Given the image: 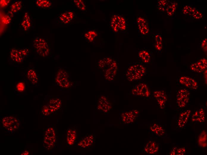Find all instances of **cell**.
Returning a JSON list of instances; mask_svg holds the SVG:
<instances>
[{
	"mask_svg": "<svg viewBox=\"0 0 207 155\" xmlns=\"http://www.w3.org/2000/svg\"><path fill=\"white\" fill-rule=\"evenodd\" d=\"M57 142L56 129L53 127L48 128L43 135V143L44 148L47 151L53 149L55 146Z\"/></svg>",
	"mask_w": 207,
	"mask_h": 155,
	"instance_id": "2",
	"label": "cell"
},
{
	"mask_svg": "<svg viewBox=\"0 0 207 155\" xmlns=\"http://www.w3.org/2000/svg\"><path fill=\"white\" fill-rule=\"evenodd\" d=\"M98 34L95 31L91 30L86 33L84 36L87 39L90 41H93L97 36Z\"/></svg>",
	"mask_w": 207,
	"mask_h": 155,
	"instance_id": "35",
	"label": "cell"
},
{
	"mask_svg": "<svg viewBox=\"0 0 207 155\" xmlns=\"http://www.w3.org/2000/svg\"><path fill=\"white\" fill-rule=\"evenodd\" d=\"M186 151V148L184 147H174L172 149L170 154L171 155H183Z\"/></svg>",
	"mask_w": 207,
	"mask_h": 155,
	"instance_id": "29",
	"label": "cell"
},
{
	"mask_svg": "<svg viewBox=\"0 0 207 155\" xmlns=\"http://www.w3.org/2000/svg\"><path fill=\"white\" fill-rule=\"evenodd\" d=\"M168 1L167 0H159L157 4L158 9L161 11H164L168 5Z\"/></svg>",
	"mask_w": 207,
	"mask_h": 155,
	"instance_id": "32",
	"label": "cell"
},
{
	"mask_svg": "<svg viewBox=\"0 0 207 155\" xmlns=\"http://www.w3.org/2000/svg\"><path fill=\"white\" fill-rule=\"evenodd\" d=\"M204 78L205 80V82L207 83V70L206 69L204 71Z\"/></svg>",
	"mask_w": 207,
	"mask_h": 155,
	"instance_id": "43",
	"label": "cell"
},
{
	"mask_svg": "<svg viewBox=\"0 0 207 155\" xmlns=\"http://www.w3.org/2000/svg\"><path fill=\"white\" fill-rule=\"evenodd\" d=\"M57 80L59 85L62 87L67 88L69 87L70 85L68 76L66 72L63 71H61L58 73Z\"/></svg>",
	"mask_w": 207,
	"mask_h": 155,
	"instance_id": "18",
	"label": "cell"
},
{
	"mask_svg": "<svg viewBox=\"0 0 207 155\" xmlns=\"http://www.w3.org/2000/svg\"><path fill=\"white\" fill-rule=\"evenodd\" d=\"M2 21L4 23L7 24L10 22V18L9 16L6 15L2 18Z\"/></svg>",
	"mask_w": 207,
	"mask_h": 155,
	"instance_id": "40",
	"label": "cell"
},
{
	"mask_svg": "<svg viewBox=\"0 0 207 155\" xmlns=\"http://www.w3.org/2000/svg\"><path fill=\"white\" fill-rule=\"evenodd\" d=\"M17 87V89L20 91H23L24 89V86L22 83H19Z\"/></svg>",
	"mask_w": 207,
	"mask_h": 155,
	"instance_id": "41",
	"label": "cell"
},
{
	"mask_svg": "<svg viewBox=\"0 0 207 155\" xmlns=\"http://www.w3.org/2000/svg\"><path fill=\"white\" fill-rule=\"evenodd\" d=\"M2 0L1 1H0V4L1 6L4 7L7 5L8 4V1H7L6 0Z\"/></svg>",
	"mask_w": 207,
	"mask_h": 155,
	"instance_id": "42",
	"label": "cell"
},
{
	"mask_svg": "<svg viewBox=\"0 0 207 155\" xmlns=\"http://www.w3.org/2000/svg\"><path fill=\"white\" fill-rule=\"evenodd\" d=\"M22 4L21 1H16L13 3L10 6V12L13 13L18 12L21 9Z\"/></svg>",
	"mask_w": 207,
	"mask_h": 155,
	"instance_id": "28",
	"label": "cell"
},
{
	"mask_svg": "<svg viewBox=\"0 0 207 155\" xmlns=\"http://www.w3.org/2000/svg\"><path fill=\"white\" fill-rule=\"evenodd\" d=\"M190 92L186 89H181L177 92L176 101L177 106L180 108L185 107L189 103L190 100Z\"/></svg>",
	"mask_w": 207,
	"mask_h": 155,
	"instance_id": "8",
	"label": "cell"
},
{
	"mask_svg": "<svg viewBox=\"0 0 207 155\" xmlns=\"http://www.w3.org/2000/svg\"><path fill=\"white\" fill-rule=\"evenodd\" d=\"M77 134L76 130L73 128H69L66 132V139L67 145L69 147L74 145L76 142Z\"/></svg>",
	"mask_w": 207,
	"mask_h": 155,
	"instance_id": "15",
	"label": "cell"
},
{
	"mask_svg": "<svg viewBox=\"0 0 207 155\" xmlns=\"http://www.w3.org/2000/svg\"><path fill=\"white\" fill-rule=\"evenodd\" d=\"M205 119V111L203 108L197 110L192 115L191 121L192 123L201 124L204 123Z\"/></svg>",
	"mask_w": 207,
	"mask_h": 155,
	"instance_id": "16",
	"label": "cell"
},
{
	"mask_svg": "<svg viewBox=\"0 0 207 155\" xmlns=\"http://www.w3.org/2000/svg\"><path fill=\"white\" fill-rule=\"evenodd\" d=\"M110 26L115 32L125 30L126 27V23L125 19L123 16L118 15H114L110 21Z\"/></svg>",
	"mask_w": 207,
	"mask_h": 155,
	"instance_id": "6",
	"label": "cell"
},
{
	"mask_svg": "<svg viewBox=\"0 0 207 155\" xmlns=\"http://www.w3.org/2000/svg\"><path fill=\"white\" fill-rule=\"evenodd\" d=\"M207 135L205 131H203L200 134L198 138V144L201 147L206 146Z\"/></svg>",
	"mask_w": 207,
	"mask_h": 155,
	"instance_id": "27",
	"label": "cell"
},
{
	"mask_svg": "<svg viewBox=\"0 0 207 155\" xmlns=\"http://www.w3.org/2000/svg\"><path fill=\"white\" fill-rule=\"evenodd\" d=\"M191 112V110L188 109L182 112L180 114L178 121V125L180 128H183L186 125Z\"/></svg>",
	"mask_w": 207,
	"mask_h": 155,
	"instance_id": "20",
	"label": "cell"
},
{
	"mask_svg": "<svg viewBox=\"0 0 207 155\" xmlns=\"http://www.w3.org/2000/svg\"><path fill=\"white\" fill-rule=\"evenodd\" d=\"M156 44L155 47L158 51H160L162 48V38L159 34H156L155 35Z\"/></svg>",
	"mask_w": 207,
	"mask_h": 155,
	"instance_id": "31",
	"label": "cell"
},
{
	"mask_svg": "<svg viewBox=\"0 0 207 155\" xmlns=\"http://www.w3.org/2000/svg\"><path fill=\"white\" fill-rule=\"evenodd\" d=\"M21 25L25 31H27L30 28L31 26L30 19L28 13L26 12L25 13Z\"/></svg>",
	"mask_w": 207,
	"mask_h": 155,
	"instance_id": "25",
	"label": "cell"
},
{
	"mask_svg": "<svg viewBox=\"0 0 207 155\" xmlns=\"http://www.w3.org/2000/svg\"><path fill=\"white\" fill-rule=\"evenodd\" d=\"M10 56L12 59L14 61L21 62L23 61L24 58L20 54L19 50L16 49H12L10 52Z\"/></svg>",
	"mask_w": 207,
	"mask_h": 155,
	"instance_id": "23",
	"label": "cell"
},
{
	"mask_svg": "<svg viewBox=\"0 0 207 155\" xmlns=\"http://www.w3.org/2000/svg\"><path fill=\"white\" fill-rule=\"evenodd\" d=\"M182 12L184 14L189 16L195 19H199L203 16V13L201 11L189 5H185L182 10Z\"/></svg>",
	"mask_w": 207,
	"mask_h": 155,
	"instance_id": "12",
	"label": "cell"
},
{
	"mask_svg": "<svg viewBox=\"0 0 207 155\" xmlns=\"http://www.w3.org/2000/svg\"><path fill=\"white\" fill-rule=\"evenodd\" d=\"M159 149L160 146L157 141L150 139L145 144L143 151L149 155H154L159 152Z\"/></svg>",
	"mask_w": 207,
	"mask_h": 155,
	"instance_id": "10",
	"label": "cell"
},
{
	"mask_svg": "<svg viewBox=\"0 0 207 155\" xmlns=\"http://www.w3.org/2000/svg\"><path fill=\"white\" fill-rule=\"evenodd\" d=\"M53 113L58 110L61 105V101L58 99L51 100L48 105Z\"/></svg>",
	"mask_w": 207,
	"mask_h": 155,
	"instance_id": "22",
	"label": "cell"
},
{
	"mask_svg": "<svg viewBox=\"0 0 207 155\" xmlns=\"http://www.w3.org/2000/svg\"><path fill=\"white\" fill-rule=\"evenodd\" d=\"M21 55L24 58L29 53V49L27 48H24L19 50Z\"/></svg>",
	"mask_w": 207,
	"mask_h": 155,
	"instance_id": "38",
	"label": "cell"
},
{
	"mask_svg": "<svg viewBox=\"0 0 207 155\" xmlns=\"http://www.w3.org/2000/svg\"><path fill=\"white\" fill-rule=\"evenodd\" d=\"M97 109L104 114L109 112L112 108V104L106 97L101 95L99 98L97 104Z\"/></svg>",
	"mask_w": 207,
	"mask_h": 155,
	"instance_id": "11",
	"label": "cell"
},
{
	"mask_svg": "<svg viewBox=\"0 0 207 155\" xmlns=\"http://www.w3.org/2000/svg\"><path fill=\"white\" fill-rule=\"evenodd\" d=\"M96 136L94 134H90L80 139L76 142L74 146L76 147L87 148L92 147L96 140Z\"/></svg>",
	"mask_w": 207,
	"mask_h": 155,
	"instance_id": "9",
	"label": "cell"
},
{
	"mask_svg": "<svg viewBox=\"0 0 207 155\" xmlns=\"http://www.w3.org/2000/svg\"><path fill=\"white\" fill-rule=\"evenodd\" d=\"M130 94L134 96L147 98H149L151 94L148 86L144 83H140L132 86L130 89Z\"/></svg>",
	"mask_w": 207,
	"mask_h": 155,
	"instance_id": "4",
	"label": "cell"
},
{
	"mask_svg": "<svg viewBox=\"0 0 207 155\" xmlns=\"http://www.w3.org/2000/svg\"><path fill=\"white\" fill-rule=\"evenodd\" d=\"M28 78L29 80L33 83L37 82L38 79L35 72L33 70L30 69L28 73Z\"/></svg>",
	"mask_w": 207,
	"mask_h": 155,
	"instance_id": "34",
	"label": "cell"
},
{
	"mask_svg": "<svg viewBox=\"0 0 207 155\" xmlns=\"http://www.w3.org/2000/svg\"><path fill=\"white\" fill-rule=\"evenodd\" d=\"M33 46L40 55L45 57L49 53V50L46 41L43 39L36 38L32 42Z\"/></svg>",
	"mask_w": 207,
	"mask_h": 155,
	"instance_id": "7",
	"label": "cell"
},
{
	"mask_svg": "<svg viewBox=\"0 0 207 155\" xmlns=\"http://www.w3.org/2000/svg\"><path fill=\"white\" fill-rule=\"evenodd\" d=\"M138 27L140 32L143 35H146L149 32L148 24L145 19L139 17L137 19Z\"/></svg>",
	"mask_w": 207,
	"mask_h": 155,
	"instance_id": "19",
	"label": "cell"
},
{
	"mask_svg": "<svg viewBox=\"0 0 207 155\" xmlns=\"http://www.w3.org/2000/svg\"><path fill=\"white\" fill-rule=\"evenodd\" d=\"M2 123L5 130L10 134L18 129L20 125L19 119L12 116L4 117L2 120Z\"/></svg>",
	"mask_w": 207,
	"mask_h": 155,
	"instance_id": "5",
	"label": "cell"
},
{
	"mask_svg": "<svg viewBox=\"0 0 207 155\" xmlns=\"http://www.w3.org/2000/svg\"><path fill=\"white\" fill-rule=\"evenodd\" d=\"M201 46L203 51L205 52L207 51V38H206L203 40L202 44Z\"/></svg>",
	"mask_w": 207,
	"mask_h": 155,
	"instance_id": "39",
	"label": "cell"
},
{
	"mask_svg": "<svg viewBox=\"0 0 207 155\" xmlns=\"http://www.w3.org/2000/svg\"><path fill=\"white\" fill-rule=\"evenodd\" d=\"M145 67L140 64H135L130 66L127 69L126 76L127 80L130 82L138 81L145 74Z\"/></svg>",
	"mask_w": 207,
	"mask_h": 155,
	"instance_id": "1",
	"label": "cell"
},
{
	"mask_svg": "<svg viewBox=\"0 0 207 155\" xmlns=\"http://www.w3.org/2000/svg\"><path fill=\"white\" fill-rule=\"evenodd\" d=\"M179 82L182 85L193 90L197 89L198 86L197 82L194 78L188 76L181 77Z\"/></svg>",
	"mask_w": 207,
	"mask_h": 155,
	"instance_id": "14",
	"label": "cell"
},
{
	"mask_svg": "<svg viewBox=\"0 0 207 155\" xmlns=\"http://www.w3.org/2000/svg\"><path fill=\"white\" fill-rule=\"evenodd\" d=\"M148 129L152 134L159 137L163 136L165 132L162 127L156 123L150 124L148 126Z\"/></svg>",
	"mask_w": 207,
	"mask_h": 155,
	"instance_id": "17",
	"label": "cell"
},
{
	"mask_svg": "<svg viewBox=\"0 0 207 155\" xmlns=\"http://www.w3.org/2000/svg\"><path fill=\"white\" fill-rule=\"evenodd\" d=\"M196 62L202 72L206 70L207 67V59L206 58H201Z\"/></svg>",
	"mask_w": 207,
	"mask_h": 155,
	"instance_id": "33",
	"label": "cell"
},
{
	"mask_svg": "<svg viewBox=\"0 0 207 155\" xmlns=\"http://www.w3.org/2000/svg\"><path fill=\"white\" fill-rule=\"evenodd\" d=\"M73 2L75 6L79 9L84 11L85 10L86 5L84 2L81 0H75Z\"/></svg>",
	"mask_w": 207,
	"mask_h": 155,
	"instance_id": "36",
	"label": "cell"
},
{
	"mask_svg": "<svg viewBox=\"0 0 207 155\" xmlns=\"http://www.w3.org/2000/svg\"><path fill=\"white\" fill-rule=\"evenodd\" d=\"M153 97L156 100L157 103L161 109L164 108L167 97L165 92L163 90L154 91L153 92Z\"/></svg>",
	"mask_w": 207,
	"mask_h": 155,
	"instance_id": "13",
	"label": "cell"
},
{
	"mask_svg": "<svg viewBox=\"0 0 207 155\" xmlns=\"http://www.w3.org/2000/svg\"><path fill=\"white\" fill-rule=\"evenodd\" d=\"M74 16L73 12L68 11L61 14L58 19L59 21L62 23L68 24L73 19Z\"/></svg>",
	"mask_w": 207,
	"mask_h": 155,
	"instance_id": "21",
	"label": "cell"
},
{
	"mask_svg": "<svg viewBox=\"0 0 207 155\" xmlns=\"http://www.w3.org/2000/svg\"><path fill=\"white\" fill-rule=\"evenodd\" d=\"M138 56L144 63H148L150 61L151 56L149 52L145 50H142L138 53Z\"/></svg>",
	"mask_w": 207,
	"mask_h": 155,
	"instance_id": "24",
	"label": "cell"
},
{
	"mask_svg": "<svg viewBox=\"0 0 207 155\" xmlns=\"http://www.w3.org/2000/svg\"><path fill=\"white\" fill-rule=\"evenodd\" d=\"M35 4L38 7L42 8H48L50 7L52 4L50 1L46 0H37Z\"/></svg>",
	"mask_w": 207,
	"mask_h": 155,
	"instance_id": "30",
	"label": "cell"
},
{
	"mask_svg": "<svg viewBox=\"0 0 207 155\" xmlns=\"http://www.w3.org/2000/svg\"><path fill=\"white\" fill-rule=\"evenodd\" d=\"M139 115L140 111L138 110L133 109L123 111L120 114L119 120L124 125L131 124L137 121Z\"/></svg>",
	"mask_w": 207,
	"mask_h": 155,
	"instance_id": "3",
	"label": "cell"
},
{
	"mask_svg": "<svg viewBox=\"0 0 207 155\" xmlns=\"http://www.w3.org/2000/svg\"><path fill=\"white\" fill-rule=\"evenodd\" d=\"M177 5V3L174 2L171 3L167 5L165 10L168 16H171L174 14L176 10Z\"/></svg>",
	"mask_w": 207,
	"mask_h": 155,
	"instance_id": "26",
	"label": "cell"
},
{
	"mask_svg": "<svg viewBox=\"0 0 207 155\" xmlns=\"http://www.w3.org/2000/svg\"><path fill=\"white\" fill-rule=\"evenodd\" d=\"M53 113L48 105L44 106L42 110V114L44 117L49 116Z\"/></svg>",
	"mask_w": 207,
	"mask_h": 155,
	"instance_id": "37",
	"label": "cell"
}]
</instances>
